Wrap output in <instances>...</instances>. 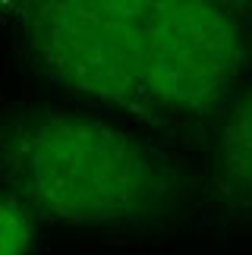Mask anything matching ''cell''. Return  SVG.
<instances>
[{
  "label": "cell",
  "mask_w": 252,
  "mask_h": 255,
  "mask_svg": "<svg viewBox=\"0 0 252 255\" xmlns=\"http://www.w3.org/2000/svg\"><path fill=\"white\" fill-rule=\"evenodd\" d=\"M243 32L234 13L208 0L148 3V98L170 111H205L234 85Z\"/></svg>",
  "instance_id": "3957f363"
},
{
  "label": "cell",
  "mask_w": 252,
  "mask_h": 255,
  "mask_svg": "<svg viewBox=\"0 0 252 255\" xmlns=\"http://www.w3.org/2000/svg\"><path fill=\"white\" fill-rule=\"evenodd\" d=\"M6 173L25 202L70 224L158 214L170 176L132 135L76 114H32L6 132Z\"/></svg>",
  "instance_id": "6da1fadb"
},
{
  "label": "cell",
  "mask_w": 252,
  "mask_h": 255,
  "mask_svg": "<svg viewBox=\"0 0 252 255\" xmlns=\"http://www.w3.org/2000/svg\"><path fill=\"white\" fill-rule=\"evenodd\" d=\"M32 35L44 66L82 95L132 104L148 95V3H38Z\"/></svg>",
  "instance_id": "7a4b0ae2"
},
{
  "label": "cell",
  "mask_w": 252,
  "mask_h": 255,
  "mask_svg": "<svg viewBox=\"0 0 252 255\" xmlns=\"http://www.w3.org/2000/svg\"><path fill=\"white\" fill-rule=\"evenodd\" d=\"M32 246V221H28L25 202L6 195L3 202V255H25Z\"/></svg>",
  "instance_id": "5b68a950"
},
{
  "label": "cell",
  "mask_w": 252,
  "mask_h": 255,
  "mask_svg": "<svg viewBox=\"0 0 252 255\" xmlns=\"http://www.w3.org/2000/svg\"><path fill=\"white\" fill-rule=\"evenodd\" d=\"M218 183L234 202H252V88L227 117L218 145Z\"/></svg>",
  "instance_id": "277c9868"
}]
</instances>
